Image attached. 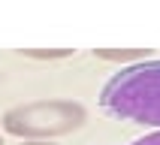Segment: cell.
<instances>
[{
	"instance_id": "cell-1",
	"label": "cell",
	"mask_w": 160,
	"mask_h": 145,
	"mask_svg": "<svg viewBox=\"0 0 160 145\" xmlns=\"http://www.w3.org/2000/svg\"><path fill=\"white\" fill-rule=\"evenodd\" d=\"M100 106L118 121L160 130V58L115 72L100 91Z\"/></svg>"
},
{
	"instance_id": "cell-2",
	"label": "cell",
	"mask_w": 160,
	"mask_h": 145,
	"mask_svg": "<svg viewBox=\"0 0 160 145\" xmlns=\"http://www.w3.org/2000/svg\"><path fill=\"white\" fill-rule=\"evenodd\" d=\"M88 109L76 100H33L3 112V130L18 139H58L79 130Z\"/></svg>"
},
{
	"instance_id": "cell-3",
	"label": "cell",
	"mask_w": 160,
	"mask_h": 145,
	"mask_svg": "<svg viewBox=\"0 0 160 145\" xmlns=\"http://www.w3.org/2000/svg\"><path fill=\"white\" fill-rule=\"evenodd\" d=\"M94 58L115 63H142L151 61V48H94Z\"/></svg>"
},
{
	"instance_id": "cell-4",
	"label": "cell",
	"mask_w": 160,
	"mask_h": 145,
	"mask_svg": "<svg viewBox=\"0 0 160 145\" xmlns=\"http://www.w3.org/2000/svg\"><path fill=\"white\" fill-rule=\"evenodd\" d=\"M24 58H36V61H63V58H72L76 48H18Z\"/></svg>"
},
{
	"instance_id": "cell-5",
	"label": "cell",
	"mask_w": 160,
	"mask_h": 145,
	"mask_svg": "<svg viewBox=\"0 0 160 145\" xmlns=\"http://www.w3.org/2000/svg\"><path fill=\"white\" fill-rule=\"evenodd\" d=\"M127 145H160V130H154V133L142 136V139H133V142H127Z\"/></svg>"
},
{
	"instance_id": "cell-6",
	"label": "cell",
	"mask_w": 160,
	"mask_h": 145,
	"mask_svg": "<svg viewBox=\"0 0 160 145\" xmlns=\"http://www.w3.org/2000/svg\"><path fill=\"white\" fill-rule=\"evenodd\" d=\"M18 145H54L52 139H21Z\"/></svg>"
},
{
	"instance_id": "cell-7",
	"label": "cell",
	"mask_w": 160,
	"mask_h": 145,
	"mask_svg": "<svg viewBox=\"0 0 160 145\" xmlns=\"http://www.w3.org/2000/svg\"><path fill=\"white\" fill-rule=\"evenodd\" d=\"M0 145H3V136H0Z\"/></svg>"
}]
</instances>
